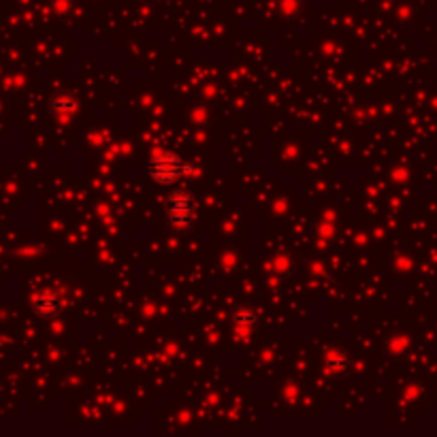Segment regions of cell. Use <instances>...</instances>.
<instances>
[{
    "label": "cell",
    "mask_w": 437,
    "mask_h": 437,
    "mask_svg": "<svg viewBox=\"0 0 437 437\" xmlns=\"http://www.w3.org/2000/svg\"><path fill=\"white\" fill-rule=\"evenodd\" d=\"M196 220V199L188 190H175L166 201V222L173 231L184 233Z\"/></svg>",
    "instance_id": "7a4b0ae2"
},
{
    "label": "cell",
    "mask_w": 437,
    "mask_h": 437,
    "mask_svg": "<svg viewBox=\"0 0 437 437\" xmlns=\"http://www.w3.org/2000/svg\"><path fill=\"white\" fill-rule=\"evenodd\" d=\"M34 305V311L41 316V318H56L60 311H62V298L51 291L39 292L32 301Z\"/></svg>",
    "instance_id": "3957f363"
},
{
    "label": "cell",
    "mask_w": 437,
    "mask_h": 437,
    "mask_svg": "<svg viewBox=\"0 0 437 437\" xmlns=\"http://www.w3.org/2000/svg\"><path fill=\"white\" fill-rule=\"evenodd\" d=\"M256 322H258V318L250 307H239L235 311V326L239 331H250L252 326H256Z\"/></svg>",
    "instance_id": "8992f818"
},
{
    "label": "cell",
    "mask_w": 437,
    "mask_h": 437,
    "mask_svg": "<svg viewBox=\"0 0 437 437\" xmlns=\"http://www.w3.org/2000/svg\"><path fill=\"white\" fill-rule=\"evenodd\" d=\"M149 177L160 184V186H169V184H175L181 175H188V173H196V169L188 162H184L177 154L173 151H156L151 156V162H149V169H147Z\"/></svg>",
    "instance_id": "6da1fadb"
},
{
    "label": "cell",
    "mask_w": 437,
    "mask_h": 437,
    "mask_svg": "<svg viewBox=\"0 0 437 437\" xmlns=\"http://www.w3.org/2000/svg\"><path fill=\"white\" fill-rule=\"evenodd\" d=\"M324 365L328 369V373H335V376H343L348 373L350 365H352V358L350 354L346 352H339V350H331L324 358Z\"/></svg>",
    "instance_id": "277c9868"
},
{
    "label": "cell",
    "mask_w": 437,
    "mask_h": 437,
    "mask_svg": "<svg viewBox=\"0 0 437 437\" xmlns=\"http://www.w3.org/2000/svg\"><path fill=\"white\" fill-rule=\"evenodd\" d=\"M51 109L60 116H71L77 109V101L73 94H56L51 99Z\"/></svg>",
    "instance_id": "5b68a950"
}]
</instances>
